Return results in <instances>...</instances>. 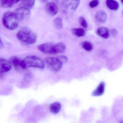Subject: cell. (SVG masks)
I'll return each mask as SVG.
<instances>
[{"mask_svg": "<svg viewBox=\"0 0 123 123\" xmlns=\"http://www.w3.org/2000/svg\"><path fill=\"white\" fill-rule=\"evenodd\" d=\"M16 36L20 42L26 45L33 44L37 40L36 34L28 28H24L19 31Z\"/></svg>", "mask_w": 123, "mask_h": 123, "instance_id": "obj_1", "label": "cell"}, {"mask_svg": "<svg viewBox=\"0 0 123 123\" xmlns=\"http://www.w3.org/2000/svg\"><path fill=\"white\" fill-rule=\"evenodd\" d=\"M20 21L15 13L13 12H6L3 16V25L10 30H14L18 28Z\"/></svg>", "mask_w": 123, "mask_h": 123, "instance_id": "obj_2", "label": "cell"}, {"mask_svg": "<svg viewBox=\"0 0 123 123\" xmlns=\"http://www.w3.org/2000/svg\"><path fill=\"white\" fill-rule=\"evenodd\" d=\"M26 68H36L39 69H43L45 67V63L41 58L34 56L26 57L24 60Z\"/></svg>", "mask_w": 123, "mask_h": 123, "instance_id": "obj_3", "label": "cell"}, {"mask_svg": "<svg viewBox=\"0 0 123 123\" xmlns=\"http://www.w3.org/2000/svg\"><path fill=\"white\" fill-rule=\"evenodd\" d=\"M45 62L49 68L55 72L60 70L62 67L61 62L55 57H47L45 59Z\"/></svg>", "mask_w": 123, "mask_h": 123, "instance_id": "obj_4", "label": "cell"}, {"mask_svg": "<svg viewBox=\"0 0 123 123\" xmlns=\"http://www.w3.org/2000/svg\"><path fill=\"white\" fill-rule=\"evenodd\" d=\"M10 62L16 71L22 72L26 69V68L24 60L20 57L12 56L10 60Z\"/></svg>", "mask_w": 123, "mask_h": 123, "instance_id": "obj_5", "label": "cell"}, {"mask_svg": "<svg viewBox=\"0 0 123 123\" xmlns=\"http://www.w3.org/2000/svg\"><path fill=\"white\" fill-rule=\"evenodd\" d=\"M80 0H62L61 7L64 10L69 11H74L79 6Z\"/></svg>", "mask_w": 123, "mask_h": 123, "instance_id": "obj_6", "label": "cell"}, {"mask_svg": "<svg viewBox=\"0 0 123 123\" xmlns=\"http://www.w3.org/2000/svg\"><path fill=\"white\" fill-rule=\"evenodd\" d=\"M38 49L40 51L44 54L48 55L56 54L55 44L51 43H46L40 44Z\"/></svg>", "mask_w": 123, "mask_h": 123, "instance_id": "obj_7", "label": "cell"}, {"mask_svg": "<svg viewBox=\"0 0 123 123\" xmlns=\"http://www.w3.org/2000/svg\"><path fill=\"white\" fill-rule=\"evenodd\" d=\"M15 13L20 21L28 18L31 15L30 9L23 7H20L16 10Z\"/></svg>", "mask_w": 123, "mask_h": 123, "instance_id": "obj_8", "label": "cell"}, {"mask_svg": "<svg viewBox=\"0 0 123 123\" xmlns=\"http://www.w3.org/2000/svg\"><path fill=\"white\" fill-rule=\"evenodd\" d=\"M12 69V66L10 62L5 59L0 58V73L7 72Z\"/></svg>", "mask_w": 123, "mask_h": 123, "instance_id": "obj_9", "label": "cell"}, {"mask_svg": "<svg viewBox=\"0 0 123 123\" xmlns=\"http://www.w3.org/2000/svg\"><path fill=\"white\" fill-rule=\"evenodd\" d=\"M46 11L49 15L54 16L57 14L59 10L58 6L54 2L48 3L45 6Z\"/></svg>", "mask_w": 123, "mask_h": 123, "instance_id": "obj_10", "label": "cell"}, {"mask_svg": "<svg viewBox=\"0 0 123 123\" xmlns=\"http://www.w3.org/2000/svg\"><path fill=\"white\" fill-rule=\"evenodd\" d=\"M108 18L107 13L104 11L100 10L96 12L95 15V18L98 23L104 24L106 22Z\"/></svg>", "mask_w": 123, "mask_h": 123, "instance_id": "obj_11", "label": "cell"}, {"mask_svg": "<svg viewBox=\"0 0 123 123\" xmlns=\"http://www.w3.org/2000/svg\"><path fill=\"white\" fill-rule=\"evenodd\" d=\"M97 33L98 35L105 39H107L110 37V31L106 27H99L97 29Z\"/></svg>", "mask_w": 123, "mask_h": 123, "instance_id": "obj_12", "label": "cell"}, {"mask_svg": "<svg viewBox=\"0 0 123 123\" xmlns=\"http://www.w3.org/2000/svg\"><path fill=\"white\" fill-rule=\"evenodd\" d=\"M105 87V83L104 82H101L99 84L97 88L92 93V95L95 96H98L102 95L104 93Z\"/></svg>", "mask_w": 123, "mask_h": 123, "instance_id": "obj_13", "label": "cell"}, {"mask_svg": "<svg viewBox=\"0 0 123 123\" xmlns=\"http://www.w3.org/2000/svg\"><path fill=\"white\" fill-rule=\"evenodd\" d=\"M21 0H0V5L3 8H10Z\"/></svg>", "mask_w": 123, "mask_h": 123, "instance_id": "obj_14", "label": "cell"}, {"mask_svg": "<svg viewBox=\"0 0 123 123\" xmlns=\"http://www.w3.org/2000/svg\"><path fill=\"white\" fill-rule=\"evenodd\" d=\"M106 3L107 7L111 10L116 11L119 8V4L116 0H106Z\"/></svg>", "mask_w": 123, "mask_h": 123, "instance_id": "obj_15", "label": "cell"}, {"mask_svg": "<svg viewBox=\"0 0 123 123\" xmlns=\"http://www.w3.org/2000/svg\"><path fill=\"white\" fill-rule=\"evenodd\" d=\"M62 108V105L58 102H54L49 106L50 111L54 114H57L59 113Z\"/></svg>", "mask_w": 123, "mask_h": 123, "instance_id": "obj_16", "label": "cell"}, {"mask_svg": "<svg viewBox=\"0 0 123 123\" xmlns=\"http://www.w3.org/2000/svg\"><path fill=\"white\" fill-rule=\"evenodd\" d=\"M35 0H22L20 7H23L30 9L32 8L35 4Z\"/></svg>", "mask_w": 123, "mask_h": 123, "instance_id": "obj_17", "label": "cell"}, {"mask_svg": "<svg viewBox=\"0 0 123 123\" xmlns=\"http://www.w3.org/2000/svg\"><path fill=\"white\" fill-rule=\"evenodd\" d=\"M72 31L73 35L77 37H83L86 35L85 31L82 28H75L72 29Z\"/></svg>", "mask_w": 123, "mask_h": 123, "instance_id": "obj_18", "label": "cell"}, {"mask_svg": "<svg viewBox=\"0 0 123 123\" xmlns=\"http://www.w3.org/2000/svg\"><path fill=\"white\" fill-rule=\"evenodd\" d=\"M55 49L56 54L63 53L66 50V45L62 42L57 43L55 44Z\"/></svg>", "mask_w": 123, "mask_h": 123, "instance_id": "obj_19", "label": "cell"}, {"mask_svg": "<svg viewBox=\"0 0 123 123\" xmlns=\"http://www.w3.org/2000/svg\"><path fill=\"white\" fill-rule=\"evenodd\" d=\"M82 47L88 51H91L93 49V46L91 42L88 41H85L81 43Z\"/></svg>", "mask_w": 123, "mask_h": 123, "instance_id": "obj_20", "label": "cell"}, {"mask_svg": "<svg viewBox=\"0 0 123 123\" xmlns=\"http://www.w3.org/2000/svg\"><path fill=\"white\" fill-rule=\"evenodd\" d=\"M55 27L58 29H62L63 26L62 20L60 18H57L54 19V21Z\"/></svg>", "mask_w": 123, "mask_h": 123, "instance_id": "obj_21", "label": "cell"}, {"mask_svg": "<svg viewBox=\"0 0 123 123\" xmlns=\"http://www.w3.org/2000/svg\"><path fill=\"white\" fill-rule=\"evenodd\" d=\"M79 23L80 24L85 28H87L88 27V24L86 19L84 17L81 16L79 18Z\"/></svg>", "mask_w": 123, "mask_h": 123, "instance_id": "obj_22", "label": "cell"}, {"mask_svg": "<svg viewBox=\"0 0 123 123\" xmlns=\"http://www.w3.org/2000/svg\"><path fill=\"white\" fill-rule=\"evenodd\" d=\"M100 2V0H92L89 3V6L91 8L96 7L99 5Z\"/></svg>", "mask_w": 123, "mask_h": 123, "instance_id": "obj_23", "label": "cell"}, {"mask_svg": "<svg viewBox=\"0 0 123 123\" xmlns=\"http://www.w3.org/2000/svg\"><path fill=\"white\" fill-rule=\"evenodd\" d=\"M57 58L61 62L62 64L67 63L68 61L67 57L65 56H63V55L59 56Z\"/></svg>", "mask_w": 123, "mask_h": 123, "instance_id": "obj_24", "label": "cell"}, {"mask_svg": "<svg viewBox=\"0 0 123 123\" xmlns=\"http://www.w3.org/2000/svg\"><path fill=\"white\" fill-rule=\"evenodd\" d=\"M110 34H111L112 36L115 37L118 34V31L116 29L113 28L111 30Z\"/></svg>", "mask_w": 123, "mask_h": 123, "instance_id": "obj_25", "label": "cell"}, {"mask_svg": "<svg viewBox=\"0 0 123 123\" xmlns=\"http://www.w3.org/2000/svg\"><path fill=\"white\" fill-rule=\"evenodd\" d=\"M3 43L2 41V40L0 38V49L3 48Z\"/></svg>", "mask_w": 123, "mask_h": 123, "instance_id": "obj_26", "label": "cell"}, {"mask_svg": "<svg viewBox=\"0 0 123 123\" xmlns=\"http://www.w3.org/2000/svg\"><path fill=\"white\" fill-rule=\"evenodd\" d=\"M41 0L43 2L46 3L48 2L49 0Z\"/></svg>", "mask_w": 123, "mask_h": 123, "instance_id": "obj_27", "label": "cell"}, {"mask_svg": "<svg viewBox=\"0 0 123 123\" xmlns=\"http://www.w3.org/2000/svg\"><path fill=\"white\" fill-rule=\"evenodd\" d=\"M55 2H58L59 1V0H53Z\"/></svg>", "mask_w": 123, "mask_h": 123, "instance_id": "obj_28", "label": "cell"}, {"mask_svg": "<svg viewBox=\"0 0 123 123\" xmlns=\"http://www.w3.org/2000/svg\"><path fill=\"white\" fill-rule=\"evenodd\" d=\"M122 3H123V0H121Z\"/></svg>", "mask_w": 123, "mask_h": 123, "instance_id": "obj_29", "label": "cell"}]
</instances>
